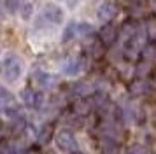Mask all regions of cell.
Listing matches in <instances>:
<instances>
[{
	"label": "cell",
	"mask_w": 156,
	"mask_h": 154,
	"mask_svg": "<svg viewBox=\"0 0 156 154\" xmlns=\"http://www.w3.org/2000/svg\"><path fill=\"white\" fill-rule=\"evenodd\" d=\"M21 72H23V63L16 54L5 56L2 60V63H0V74L5 77L9 82L16 81L18 77L21 75Z\"/></svg>",
	"instance_id": "6da1fadb"
},
{
	"label": "cell",
	"mask_w": 156,
	"mask_h": 154,
	"mask_svg": "<svg viewBox=\"0 0 156 154\" xmlns=\"http://www.w3.org/2000/svg\"><path fill=\"white\" fill-rule=\"evenodd\" d=\"M0 112H4L7 116H16L20 112V107H18L14 95L9 89H5L4 86H0Z\"/></svg>",
	"instance_id": "7a4b0ae2"
},
{
	"label": "cell",
	"mask_w": 156,
	"mask_h": 154,
	"mask_svg": "<svg viewBox=\"0 0 156 154\" xmlns=\"http://www.w3.org/2000/svg\"><path fill=\"white\" fill-rule=\"evenodd\" d=\"M55 142H56L58 149L60 151H65V152H72L76 149V145H77V140L74 137V133L69 131V130H62L60 133H56Z\"/></svg>",
	"instance_id": "3957f363"
},
{
	"label": "cell",
	"mask_w": 156,
	"mask_h": 154,
	"mask_svg": "<svg viewBox=\"0 0 156 154\" xmlns=\"http://www.w3.org/2000/svg\"><path fill=\"white\" fill-rule=\"evenodd\" d=\"M100 135H102V138H111V140H114V142H118V144L123 140V131H121V128L116 124V123H112V121H104V123L100 124Z\"/></svg>",
	"instance_id": "277c9868"
},
{
	"label": "cell",
	"mask_w": 156,
	"mask_h": 154,
	"mask_svg": "<svg viewBox=\"0 0 156 154\" xmlns=\"http://www.w3.org/2000/svg\"><path fill=\"white\" fill-rule=\"evenodd\" d=\"M21 100H23V103L27 105V107H30V109H39L44 102V96L37 89L25 88L21 91Z\"/></svg>",
	"instance_id": "5b68a950"
},
{
	"label": "cell",
	"mask_w": 156,
	"mask_h": 154,
	"mask_svg": "<svg viewBox=\"0 0 156 154\" xmlns=\"http://www.w3.org/2000/svg\"><path fill=\"white\" fill-rule=\"evenodd\" d=\"M32 81L37 86H41L42 89H51V88H55L58 84V77L53 75V74H48V72L37 70V72H34V75H32Z\"/></svg>",
	"instance_id": "8992f818"
},
{
	"label": "cell",
	"mask_w": 156,
	"mask_h": 154,
	"mask_svg": "<svg viewBox=\"0 0 156 154\" xmlns=\"http://www.w3.org/2000/svg\"><path fill=\"white\" fill-rule=\"evenodd\" d=\"M42 18L48 23H51V25H58L63 19V11L58 5H55V4H46L42 9Z\"/></svg>",
	"instance_id": "52a82bcc"
},
{
	"label": "cell",
	"mask_w": 156,
	"mask_h": 154,
	"mask_svg": "<svg viewBox=\"0 0 156 154\" xmlns=\"http://www.w3.org/2000/svg\"><path fill=\"white\" fill-rule=\"evenodd\" d=\"M98 40L102 46H105V47H111L114 42H116V39H118V28L114 26V25H109V23H105L104 26H102V30H100L98 33Z\"/></svg>",
	"instance_id": "ba28073f"
},
{
	"label": "cell",
	"mask_w": 156,
	"mask_h": 154,
	"mask_svg": "<svg viewBox=\"0 0 156 154\" xmlns=\"http://www.w3.org/2000/svg\"><path fill=\"white\" fill-rule=\"evenodd\" d=\"M97 16H98V19L102 21V23H111V21L118 16V5L112 4V2H104V4L98 7Z\"/></svg>",
	"instance_id": "9c48e42d"
},
{
	"label": "cell",
	"mask_w": 156,
	"mask_h": 154,
	"mask_svg": "<svg viewBox=\"0 0 156 154\" xmlns=\"http://www.w3.org/2000/svg\"><path fill=\"white\" fill-rule=\"evenodd\" d=\"M149 89H151V86H149V82L144 79V77H139V79L132 81L130 86H128V91H130L132 96H142V95H147Z\"/></svg>",
	"instance_id": "30bf717a"
},
{
	"label": "cell",
	"mask_w": 156,
	"mask_h": 154,
	"mask_svg": "<svg viewBox=\"0 0 156 154\" xmlns=\"http://www.w3.org/2000/svg\"><path fill=\"white\" fill-rule=\"evenodd\" d=\"M93 109H95V107H93V102L91 100H88V98H81V100H77V102L74 103V107H72L74 116H77V117H86V116H90Z\"/></svg>",
	"instance_id": "8fae6325"
},
{
	"label": "cell",
	"mask_w": 156,
	"mask_h": 154,
	"mask_svg": "<svg viewBox=\"0 0 156 154\" xmlns=\"http://www.w3.org/2000/svg\"><path fill=\"white\" fill-rule=\"evenodd\" d=\"M93 93H95V88H93V84L86 82V81L76 82L74 86H72V95H76V96L88 98V95H93Z\"/></svg>",
	"instance_id": "7c38bea8"
},
{
	"label": "cell",
	"mask_w": 156,
	"mask_h": 154,
	"mask_svg": "<svg viewBox=\"0 0 156 154\" xmlns=\"http://www.w3.org/2000/svg\"><path fill=\"white\" fill-rule=\"evenodd\" d=\"M83 70V60L81 58H70L63 63V74L65 75H77Z\"/></svg>",
	"instance_id": "4fadbf2b"
},
{
	"label": "cell",
	"mask_w": 156,
	"mask_h": 154,
	"mask_svg": "<svg viewBox=\"0 0 156 154\" xmlns=\"http://www.w3.org/2000/svg\"><path fill=\"white\" fill-rule=\"evenodd\" d=\"M53 137H55L53 126L46 124V126H42V128L39 130V133H37V144H39V145H48L51 140H53Z\"/></svg>",
	"instance_id": "5bb4252c"
},
{
	"label": "cell",
	"mask_w": 156,
	"mask_h": 154,
	"mask_svg": "<svg viewBox=\"0 0 156 154\" xmlns=\"http://www.w3.org/2000/svg\"><path fill=\"white\" fill-rule=\"evenodd\" d=\"M100 151H102V154H118L119 145H118V142L111 138H100Z\"/></svg>",
	"instance_id": "9a60e30c"
},
{
	"label": "cell",
	"mask_w": 156,
	"mask_h": 154,
	"mask_svg": "<svg viewBox=\"0 0 156 154\" xmlns=\"http://www.w3.org/2000/svg\"><path fill=\"white\" fill-rule=\"evenodd\" d=\"M146 35L151 44H156V18H149L146 23Z\"/></svg>",
	"instance_id": "2e32d148"
},
{
	"label": "cell",
	"mask_w": 156,
	"mask_h": 154,
	"mask_svg": "<svg viewBox=\"0 0 156 154\" xmlns=\"http://www.w3.org/2000/svg\"><path fill=\"white\" fill-rule=\"evenodd\" d=\"M74 37H77V23L76 21H72V23L67 25V28H65V32H63V42L72 40Z\"/></svg>",
	"instance_id": "e0dca14e"
},
{
	"label": "cell",
	"mask_w": 156,
	"mask_h": 154,
	"mask_svg": "<svg viewBox=\"0 0 156 154\" xmlns=\"http://www.w3.org/2000/svg\"><path fill=\"white\" fill-rule=\"evenodd\" d=\"M151 70H153V63L149 61V60H142V61L137 65V74L140 77H144V79H146V75H147Z\"/></svg>",
	"instance_id": "ac0fdd59"
},
{
	"label": "cell",
	"mask_w": 156,
	"mask_h": 154,
	"mask_svg": "<svg viewBox=\"0 0 156 154\" xmlns=\"http://www.w3.org/2000/svg\"><path fill=\"white\" fill-rule=\"evenodd\" d=\"M93 33V26L90 23H77V37H88Z\"/></svg>",
	"instance_id": "d6986e66"
},
{
	"label": "cell",
	"mask_w": 156,
	"mask_h": 154,
	"mask_svg": "<svg viewBox=\"0 0 156 154\" xmlns=\"http://www.w3.org/2000/svg\"><path fill=\"white\" fill-rule=\"evenodd\" d=\"M20 2H21V0H4L5 7H7V9L11 11V12L18 11V7H20Z\"/></svg>",
	"instance_id": "ffe728a7"
},
{
	"label": "cell",
	"mask_w": 156,
	"mask_h": 154,
	"mask_svg": "<svg viewBox=\"0 0 156 154\" xmlns=\"http://www.w3.org/2000/svg\"><path fill=\"white\" fill-rule=\"evenodd\" d=\"M125 154H146V152H144V147L142 145H130L125 151Z\"/></svg>",
	"instance_id": "44dd1931"
},
{
	"label": "cell",
	"mask_w": 156,
	"mask_h": 154,
	"mask_svg": "<svg viewBox=\"0 0 156 154\" xmlns=\"http://www.w3.org/2000/svg\"><path fill=\"white\" fill-rule=\"evenodd\" d=\"M62 2H65V4H67V5H74V4H76V2H77V0H62Z\"/></svg>",
	"instance_id": "7402d4cb"
},
{
	"label": "cell",
	"mask_w": 156,
	"mask_h": 154,
	"mask_svg": "<svg viewBox=\"0 0 156 154\" xmlns=\"http://www.w3.org/2000/svg\"><path fill=\"white\" fill-rule=\"evenodd\" d=\"M27 154H39V152H37V151H28Z\"/></svg>",
	"instance_id": "603a6c76"
},
{
	"label": "cell",
	"mask_w": 156,
	"mask_h": 154,
	"mask_svg": "<svg viewBox=\"0 0 156 154\" xmlns=\"http://www.w3.org/2000/svg\"><path fill=\"white\" fill-rule=\"evenodd\" d=\"M70 154H83V152H79V151H72Z\"/></svg>",
	"instance_id": "cb8c5ba5"
},
{
	"label": "cell",
	"mask_w": 156,
	"mask_h": 154,
	"mask_svg": "<svg viewBox=\"0 0 156 154\" xmlns=\"http://www.w3.org/2000/svg\"><path fill=\"white\" fill-rule=\"evenodd\" d=\"M153 154H156V152H153Z\"/></svg>",
	"instance_id": "d4e9b609"
}]
</instances>
